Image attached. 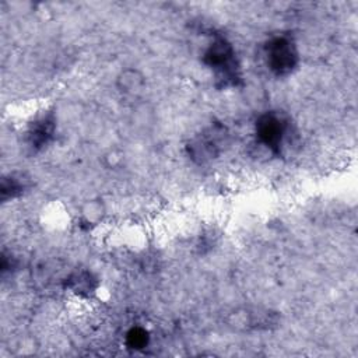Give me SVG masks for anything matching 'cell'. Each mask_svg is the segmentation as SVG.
I'll return each instance as SVG.
<instances>
[{
	"instance_id": "obj_6",
	"label": "cell",
	"mask_w": 358,
	"mask_h": 358,
	"mask_svg": "<svg viewBox=\"0 0 358 358\" xmlns=\"http://www.w3.org/2000/svg\"><path fill=\"white\" fill-rule=\"evenodd\" d=\"M66 287L77 295L87 296L95 291L96 278L87 270H78L67 277Z\"/></svg>"
},
{
	"instance_id": "obj_1",
	"label": "cell",
	"mask_w": 358,
	"mask_h": 358,
	"mask_svg": "<svg viewBox=\"0 0 358 358\" xmlns=\"http://www.w3.org/2000/svg\"><path fill=\"white\" fill-rule=\"evenodd\" d=\"M203 62L214 71L215 78L222 87L238 84L241 78L239 66L235 57V50L225 38H214L204 52Z\"/></svg>"
},
{
	"instance_id": "obj_9",
	"label": "cell",
	"mask_w": 358,
	"mask_h": 358,
	"mask_svg": "<svg viewBox=\"0 0 358 358\" xmlns=\"http://www.w3.org/2000/svg\"><path fill=\"white\" fill-rule=\"evenodd\" d=\"M150 336L148 331L140 326L131 327L126 334V344L131 350H143L148 345Z\"/></svg>"
},
{
	"instance_id": "obj_5",
	"label": "cell",
	"mask_w": 358,
	"mask_h": 358,
	"mask_svg": "<svg viewBox=\"0 0 358 358\" xmlns=\"http://www.w3.org/2000/svg\"><path fill=\"white\" fill-rule=\"evenodd\" d=\"M56 130V119L53 112H46L41 116H38L28 127L27 130V141L28 145L38 151L42 150L45 145H48Z\"/></svg>"
},
{
	"instance_id": "obj_7",
	"label": "cell",
	"mask_w": 358,
	"mask_h": 358,
	"mask_svg": "<svg viewBox=\"0 0 358 358\" xmlns=\"http://www.w3.org/2000/svg\"><path fill=\"white\" fill-rule=\"evenodd\" d=\"M28 186V180L22 175L10 173L1 179L0 185V197L1 201H7L20 196Z\"/></svg>"
},
{
	"instance_id": "obj_2",
	"label": "cell",
	"mask_w": 358,
	"mask_h": 358,
	"mask_svg": "<svg viewBox=\"0 0 358 358\" xmlns=\"http://www.w3.org/2000/svg\"><path fill=\"white\" fill-rule=\"evenodd\" d=\"M227 130L221 124H211L203 133L197 134L187 145L189 155L199 164H204L215 157L224 150L227 143Z\"/></svg>"
},
{
	"instance_id": "obj_4",
	"label": "cell",
	"mask_w": 358,
	"mask_h": 358,
	"mask_svg": "<svg viewBox=\"0 0 358 358\" xmlns=\"http://www.w3.org/2000/svg\"><path fill=\"white\" fill-rule=\"evenodd\" d=\"M285 133L287 120L277 112L263 113L256 120V136L273 154H280Z\"/></svg>"
},
{
	"instance_id": "obj_3",
	"label": "cell",
	"mask_w": 358,
	"mask_h": 358,
	"mask_svg": "<svg viewBox=\"0 0 358 358\" xmlns=\"http://www.w3.org/2000/svg\"><path fill=\"white\" fill-rule=\"evenodd\" d=\"M266 57L270 70L275 76H288L298 64V52L287 36H275L266 45Z\"/></svg>"
},
{
	"instance_id": "obj_8",
	"label": "cell",
	"mask_w": 358,
	"mask_h": 358,
	"mask_svg": "<svg viewBox=\"0 0 358 358\" xmlns=\"http://www.w3.org/2000/svg\"><path fill=\"white\" fill-rule=\"evenodd\" d=\"M117 87L126 95H137L144 88V77L138 71L127 69L117 77Z\"/></svg>"
}]
</instances>
